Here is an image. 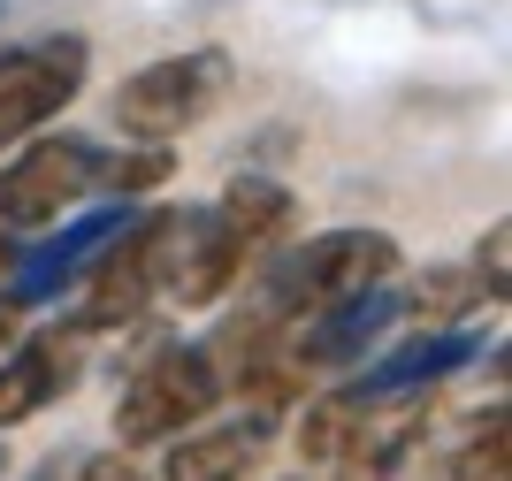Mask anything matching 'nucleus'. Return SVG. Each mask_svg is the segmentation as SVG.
I'll use <instances>...</instances> for the list:
<instances>
[{
  "label": "nucleus",
  "mask_w": 512,
  "mask_h": 481,
  "mask_svg": "<svg viewBox=\"0 0 512 481\" xmlns=\"http://www.w3.org/2000/svg\"><path fill=\"white\" fill-rule=\"evenodd\" d=\"M222 398H230V382H222V359H214L207 344H153V352L130 367L123 398H115V443H123V451L169 443V436H184V428H199Z\"/></svg>",
  "instance_id": "obj_3"
},
{
  "label": "nucleus",
  "mask_w": 512,
  "mask_h": 481,
  "mask_svg": "<svg viewBox=\"0 0 512 481\" xmlns=\"http://www.w3.org/2000/svg\"><path fill=\"white\" fill-rule=\"evenodd\" d=\"M85 77H92V46L77 31L0 46V153L23 146L31 130H46L54 115H69Z\"/></svg>",
  "instance_id": "obj_6"
},
{
  "label": "nucleus",
  "mask_w": 512,
  "mask_h": 481,
  "mask_svg": "<svg viewBox=\"0 0 512 481\" xmlns=\"http://www.w3.org/2000/svg\"><path fill=\"white\" fill-rule=\"evenodd\" d=\"M8 268H16V230H0V283H8Z\"/></svg>",
  "instance_id": "obj_19"
},
{
  "label": "nucleus",
  "mask_w": 512,
  "mask_h": 481,
  "mask_svg": "<svg viewBox=\"0 0 512 481\" xmlns=\"http://www.w3.org/2000/svg\"><path fill=\"white\" fill-rule=\"evenodd\" d=\"M0 474H8V443H0Z\"/></svg>",
  "instance_id": "obj_22"
},
{
  "label": "nucleus",
  "mask_w": 512,
  "mask_h": 481,
  "mask_svg": "<svg viewBox=\"0 0 512 481\" xmlns=\"http://www.w3.org/2000/svg\"><path fill=\"white\" fill-rule=\"evenodd\" d=\"M253 237H237V222L222 207H184L169 222V245H161V298L184 306V314H207L237 291V275H253Z\"/></svg>",
  "instance_id": "obj_7"
},
{
  "label": "nucleus",
  "mask_w": 512,
  "mask_h": 481,
  "mask_svg": "<svg viewBox=\"0 0 512 481\" xmlns=\"http://www.w3.org/2000/svg\"><path fill=\"white\" fill-rule=\"evenodd\" d=\"M169 222H176V207H130L123 222L100 237V252L77 268L85 275V306L69 321L85 336L146 321V306L161 298V245H169Z\"/></svg>",
  "instance_id": "obj_4"
},
{
  "label": "nucleus",
  "mask_w": 512,
  "mask_h": 481,
  "mask_svg": "<svg viewBox=\"0 0 512 481\" xmlns=\"http://www.w3.org/2000/svg\"><path fill=\"white\" fill-rule=\"evenodd\" d=\"M85 344H92V336L77 329V321L8 336V352H0V436H8L16 420L46 413L54 398L77 390V375H85Z\"/></svg>",
  "instance_id": "obj_9"
},
{
  "label": "nucleus",
  "mask_w": 512,
  "mask_h": 481,
  "mask_svg": "<svg viewBox=\"0 0 512 481\" xmlns=\"http://www.w3.org/2000/svg\"><path fill=\"white\" fill-rule=\"evenodd\" d=\"M406 321V306H398V291L390 283H375V291H352L337 298V306H321V314L291 321L283 329V352L299 359L306 375H352L360 359L383 352V336Z\"/></svg>",
  "instance_id": "obj_8"
},
{
  "label": "nucleus",
  "mask_w": 512,
  "mask_h": 481,
  "mask_svg": "<svg viewBox=\"0 0 512 481\" xmlns=\"http://www.w3.org/2000/svg\"><path fill=\"white\" fill-rule=\"evenodd\" d=\"M69 481H146V466L130 459V451H92V459H77Z\"/></svg>",
  "instance_id": "obj_18"
},
{
  "label": "nucleus",
  "mask_w": 512,
  "mask_h": 481,
  "mask_svg": "<svg viewBox=\"0 0 512 481\" xmlns=\"http://www.w3.org/2000/svg\"><path fill=\"white\" fill-rule=\"evenodd\" d=\"M214 207L237 222V237H253V252H276L283 237L299 230V199H291L283 184H268V176H230Z\"/></svg>",
  "instance_id": "obj_13"
},
{
  "label": "nucleus",
  "mask_w": 512,
  "mask_h": 481,
  "mask_svg": "<svg viewBox=\"0 0 512 481\" xmlns=\"http://www.w3.org/2000/svg\"><path fill=\"white\" fill-rule=\"evenodd\" d=\"M176 184V146H100V199H146Z\"/></svg>",
  "instance_id": "obj_14"
},
{
  "label": "nucleus",
  "mask_w": 512,
  "mask_h": 481,
  "mask_svg": "<svg viewBox=\"0 0 512 481\" xmlns=\"http://www.w3.org/2000/svg\"><path fill=\"white\" fill-rule=\"evenodd\" d=\"M31 481H62V466H54V459H46V466H39V474H31Z\"/></svg>",
  "instance_id": "obj_21"
},
{
  "label": "nucleus",
  "mask_w": 512,
  "mask_h": 481,
  "mask_svg": "<svg viewBox=\"0 0 512 481\" xmlns=\"http://www.w3.org/2000/svg\"><path fill=\"white\" fill-rule=\"evenodd\" d=\"M406 321H467V314H482V275L474 268H421V283H413L406 298Z\"/></svg>",
  "instance_id": "obj_15"
},
{
  "label": "nucleus",
  "mask_w": 512,
  "mask_h": 481,
  "mask_svg": "<svg viewBox=\"0 0 512 481\" xmlns=\"http://www.w3.org/2000/svg\"><path fill=\"white\" fill-rule=\"evenodd\" d=\"M268 443H276V428L268 420H230V428H184V436H169V459H161V481H253L260 459H268Z\"/></svg>",
  "instance_id": "obj_11"
},
{
  "label": "nucleus",
  "mask_w": 512,
  "mask_h": 481,
  "mask_svg": "<svg viewBox=\"0 0 512 481\" xmlns=\"http://www.w3.org/2000/svg\"><path fill=\"white\" fill-rule=\"evenodd\" d=\"M283 481H306V474H283Z\"/></svg>",
  "instance_id": "obj_23"
},
{
  "label": "nucleus",
  "mask_w": 512,
  "mask_h": 481,
  "mask_svg": "<svg viewBox=\"0 0 512 481\" xmlns=\"http://www.w3.org/2000/svg\"><path fill=\"white\" fill-rule=\"evenodd\" d=\"M85 199H100V146L77 130L54 138H23L0 161V230H54L62 214H77Z\"/></svg>",
  "instance_id": "obj_5"
},
{
  "label": "nucleus",
  "mask_w": 512,
  "mask_h": 481,
  "mask_svg": "<svg viewBox=\"0 0 512 481\" xmlns=\"http://www.w3.org/2000/svg\"><path fill=\"white\" fill-rule=\"evenodd\" d=\"M230 92V54L192 46V54H161V62L130 69L107 100V130L130 146H176L184 130H199Z\"/></svg>",
  "instance_id": "obj_2"
},
{
  "label": "nucleus",
  "mask_w": 512,
  "mask_h": 481,
  "mask_svg": "<svg viewBox=\"0 0 512 481\" xmlns=\"http://www.w3.org/2000/svg\"><path fill=\"white\" fill-rule=\"evenodd\" d=\"M505 459H512L505 405H490V420H474V428H467V443H459V459L444 466V481H505Z\"/></svg>",
  "instance_id": "obj_16"
},
{
  "label": "nucleus",
  "mask_w": 512,
  "mask_h": 481,
  "mask_svg": "<svg viewBox=\"0 0 512 481\" xmlns=\"http://www.w3.org/2000/svg\"><path fill=\"white\" fill-rule=\"evenodd\" d=\"M505 222H490V237H482V260H474V275H482V298L490 306H505Z\"/></svg>",
  "instance_id": "obj_17"
},
{
  "label": "nucleus",
  "mask_w": 512,
  "mask_h": 481,
  "mask_svg": "<svg viewBox=\"0 0 512 481\" xmlns=\"http://www.w3.org/2000/svg\"><path fill=\"white\" fill-rule=\"evenodd\" d=\"M8 336H16V306H0V352H8Z\"/></svg>",
  "instance_id": "obj_20"
},
{
  "label": "nucleus",
  "mask_w": 512,
  "mask_h": 481,
  "mask_svg": "<svg viewBox=\"0 0 512 481\" xmlns=\"http://www.w3.org/2000/svg\"><path fill=\"white\" fill-rule=\"evenodd\" d=\"M260 291H253V314L291 329V321L321 314V306H337L352 291H375L398 275V237L390 230H321L306 245L283 237L276 252H260Z\"/></svg>",
  "instance_id": "obj_1"
},
{
  "label": "nucleus",
  "mask_w": 512,
  "mask_h": 481,
  "mask_svg": "<svg viewBox=\"0 0 512 481\" xmlns=\"http://www.w3.org/2000/svg\"><path fill=\"white\" fill-rule=\"evenodd\" d=\"M474 359H482V336H474L467 321H436V329L421 321V336H406V344H390V352L375 359L367 375L352 367V390H360V398L375 405V413H383V405L428 398V390H436L444 375H459V367H474Z\"/></svg>",
  "instance_id": "obj_10"
},
{
  "label": "nucleus",
  "mask_w": 512,
  "mask_h": 481,
  "mask_svg": "<svg viewBox=\"0 0 512 481\" xmlns=\"http://www.w3.org/2000/svg\"><path fill=\"white\" fill-rule=\"evenodd\" d=\"M291 413H299V459L306 466H337L344 443L375 420V405H367L352 382H337V390H321V398H299Z\"/></svg>",
  "instance_id": "obj_12"
}]
</instances>
